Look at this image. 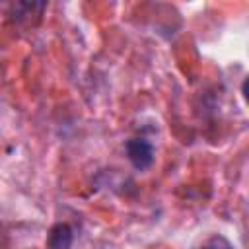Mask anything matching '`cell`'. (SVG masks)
Segmentation results:
<instances>
[{
    "label": "cell",
    "mask_w": 249,
    "mask_h": 249,
    "mask_svg": "<svg viewBox=\"0 0 249 249\" xmlns=\"http://www.w3.org/2000/svg\"><path fill=\"white\" fill-rule=\"evenodd\" d=\"M124 154L130 165L136 171H146L152 167L156 160V148L154 144L144 136H132L124 142Z\"/></svg>",
    "instance_id": "1"
},
{
    "label": "cell",
    "mask_w": 249,
    "mask_h": 249,
    "mask_svg": "<svg viewBox=\"0 0 249 249\" xmlns=\"http://www.w3.org/2000/svg\"><path fill=\"white\" fill-rule=\"evenodd\" d=\"M74 243V230L70 224L66 222H56L51 226L47 239H45V247L47 249H70Z\"/></svg>",
    "instance_id": "2"
},
{
    "label": "cell",
    "mask_w": 249,
    "mask_h": 249,
    "mask_svg": "<svg viewBox=\"0 0 249 249\" xmlns=\"http://www.w3.org/2000/svg\"><path fill=\"white\" fill-rule=\"evenodd\" d=\"M198 249H235V247L231 245V241H230L226 235L214 233V235H210Z\"/></svg>",
    "instance_id": "3"
}]
</instances>
